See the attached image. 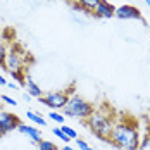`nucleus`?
<instances>
[{"label":"nucleus","instance_id":"393cba45","mask_svg":"<svg viewBox=\"0 0 150 150\" xmlns=\"http://www.w3.org/2000/svg\"><path fill=\"white\" fill-rule=\"evenodd\" d=\"M145 4H147V5L150 7V0H145Z\"/></svg>","mask_w":150,"mask_h":150},{"label":"nucleus","instance_id":"f257e3e1","mask_svg":"<svg viewBox=\"0 0 150 150\" xmlns=\"http://www.w3.org/2000/svg\"><path fill=\"white\" fill-rule=\"evenodd\" d=\"M140 140H142V135H140V129H138L135 121H129V119L114 121V126H112L109 142L114 143L117 149L138 150Z\"/></svg>","mask_w":150,"mask_h":150},{"label":"nucleus","instance_id":"aec40b11","mask_svg":"<svg viewBox=\"0 0 150 150\" xmlns=\"http://www.w3.org/2000/svg\"><path fill=\"white\" fill-rule=\"evenodd\" d=\"M5 54H7V48H5V43H4V40L0 38V64H4Z\"/></svg>","mask_w":150,"mask_h":150},{"label":"nucleus","instance_id":"a211bd4d","mask_svg":"<svg viewBox=\"0 0 150 150\" xmlns=\"http://www.w3.org/2000/svg\"><path fill=\"white\" fill-rule=\"evenodd\" d=\"M48 117L52 121H55V122H64V114H59V112H55V110H52V112L48 114Z\"/></svg>","mask_w":150,"mask_h":150},{"label":"nucleus","instance_id":"412c9836","mask_svg":"<svg viewBox=\"0 0 150 150\" xmlns=\"http://www.w3.org/2000/svg\"><path fill=\"white\" fill-rule=\"evenodd\" d=\"M0 86H7V79L0 74Z\"/></svg>","mask_w":150,"mask_h":150},{"label":"nucleus","instance_id":"7ed1b4c3","mask_svg":"<svg viewBox=\"0 0 150 150\" xmlns=\"http://www.w3.org/2000/svg\"><path fill=\"white\" fill-rule=\"evenodd\" d=\"M93 110H95V107H93L88 100H85L81 95L74 93V95L69 97L67 104H66V107H64V116L86 121L91 114H93Z\"/></svg>","mask_w":150,"mask_h":150},{"label":"nucleus","instance_id":"4468645a","mask_svg":"<svg viewBox=\"0 0 150 150\" xmlns=\"http://www.w3.org/2000/svg\"><path fill=\"white\" fill-rule=\"evenodd\" d=\"M138 150H150V131L142 136L140 145H138Z\"/></svg>","mask_w":150,"mask_h":150},{"label":"nucleus","instance_id":"f03ea898","mask_svg":"<svg viewBox=\"0 0 150 150\" xmlns=\"http://www.w3.org/2000/svg\"><path fill=\"white\" fill-rule=\"evenodd\" d=\"M86 126L90 128V131L95 136L109 142L112 126H114V119L104 110H93V114L86 119Z\"/></svg>","mask_w":150,"mask_h":150},{"label":"nucleus","instance_id":"1a4fd4ad","mask_svg":"<svg viewBox=\"0 0 150 150\" xmlns=\"http://www.w3.org/2000/svg\"><path fill=\"white\" fill-rule=\"evenodd\" d=\"M17 131H19V133H23V135H26V136H30L35 143H38L40 140H43V138H42V133H40L35 126L24 124V122H21V124L17 126Z\"/></svg>","mask_w":150,"mask_h":150},{"label":"nucleus","instance_id":"5701e85b","mask_svg":"<svg viewBox=\"0 0 150 150\" xmlns=\"http://www.w3.org/2000/svg\"><path fill=\"white\" fill-rule=\"evenodd\" d=\"M62 150H76L74 147H71V145H69V143H66V147H64V149Z\"/></svg>","mask_w":150,"mask_h":150},{"label":"nucleus","instance_id":"a878e982","mask_svg":"<svg viewBox=\"0 0 150 150\" xmlns=\"http://www.w3.org/2000/svg\"><path fill=\"white\" fill-rule=\"evenodd\" d=\"M0 102H2V100H0Z\"/></svg>","mask_w":150,"mask_h":150},{"label":"nucleus","instance_id":"6e6552de","mask_svg":"<svg viewBox=\"0 0 150 150\" xmlns=\"http://www.w3.org/2000/svg\"><path fill=\"white\" fill-rule=\"evenodd\" d=\"M93 14L97 16V17H104V19H110V17H114L116 14V7L110 4V2H107V0H100V4L95 7V11H93Z\"/></svg>","mask_w":150,"mask_h":150},{"label":"nucleus","instance_id":"b1692460","mask_svg":"<svg viewBox=\"0 0 150 150\" xmlns=\"http://www.w3.org/2000/svg\"><path fill=\"white\" fill-rule=\"evenodd\" d=\"M23 98H24V100H31V97L28 95V93H24V95H23Z\"/></svg>","mask_w":150,"mask_h":150},{"label":"nucleus","instance_id":"9d476101","mask_svg":"<svg viewBox=\"0 0 150 150\" xmlns=\"http://www.w3.org/2000/svg\"><path fill=\"white\" fill-rule=\"evenodd\" d=\"M24 86H26V93L30 95L31 98H40L43 93H42V88L36 85V81H33V78L30 74H26V79H24Z\"/></svg>","mask_w":150,"mask_h":150},{"label":"nucleus","instance_id":"f3484780","mask_svg":"<svg viewBox=\"0 0 150 150\" xmlns=\"http://www.w3.org/2000/svg\"><path fill=\"white\" fill-rule=\"evenodd\" d=\"M0 100H2L4 104H7V105H12V107L17 105V100H14V98L9 97V95H0Z\"/></svg>","mask_w":150,"mask_h":150},{"label":"nucleus","instance_id":"0eeeda50","mask_svg":"<svg viewBox=\"0 0 150 150\" xmlns=\"http://www.w3.org/2000/svg\"><path fill=\"white\" fill-rule=\"evenodd\" d=\"M114 17H119V19H142V12L135 5H121V7H116Z\"/></svg>","mask_w":150,"mask_h":150},{"label":"nucleus","instance_id":"2eb2a0df","mask_svg":"<svg viewBox=\"0 0 150 150\" xmlns=\"http://www.w3.org/2000/svg\"><path fill=\"white\" fill-rule=\"evenodd\" d=\"M54 135L57 136L59 140H62L64 143H69V142H71V138H69V136L62 131V128H54Z\"/></svg>","mask_w":150,"mask_h":150},{"label":"nucleus","instance_id":"423d86ee","mask_svg":"<svg viewBox=\"0 0 150 150\" xmlns=\"http://www.w3.org/2000/svg\"><path fill=\"white\" fill-rule=\"evenodd\" d=\"M19 124H21V119L16 114H11L7 110H0V136L17 129Z\"/></svg>","mask_w":150,"mask_h":150},{"label":"nucleus","instance_id":"f8f14e48","mask_svg":"<svg viewBox=\"0 0 150 150\" xmlns=\"http://www.w3.org/2000/svg\"><path fill=\"white\" fill-rule=\"evenodd\" d=\"M26 117L31 121V122H35V124H38V126H45V117L42 116V114H36V112H33V110H28L26 112Z\"/></svg>","mask_w":150,"mask_h":150},{"label":"nucleus","instance_id":"ddd939ff","mask_svg":"<svg viewBox=\"0 0 150 150\" xmlns=\"http://www.w3.org/2000/svg\"><path fill=\"white\" fill-rule=\"evenodd\" d=\"M36 145H38V150H60L54 142H48V140H40Z\"/></svg>","mask_w":150,"mask_h":150},{"label":"nucleus","instance_id":"6ab92c4d","mask_svg":"<svg viewBox=\"0 0 150 150\" xmlns=\"http://www.w3.org/2000/svg\"><path fill=\"white\" fill-rule=\"evenodd\" d=\"M76 145H78V149L79 150H93L90 145H88L85 140H81V138H76Z\"/></svg>","mask_w":150,"mask_h":150},{"label":"nucleus","instance_id":"39448f33","mask_svg":"<svg viewBox=\"0 0 150 150\" xmlns=\"http://www.w3.org/2000/svg\"><path fill=\"white\" fill-rule=\"evenodd\" d=\"M69 90H57V91H48L43 97H40V102L45 104L50 109H64L67 100H69Z\"/></svg>","mask_w":150,"mask_h":150},{"label":"nucleus","instance_id":"9b49d317","mask_svg":"<svg viewBox=\"0 0 150 150\" xmlns=\"http://www.w3.org/2000/svg\"><path fill=\"white\" fill-rule=\"evenodd\" d=\"M98 4H100V0H76V9L93 12V11H95V7H97Z\"/></svg>","mask_w":150,"mask_h":150},{"label":"nucleus","instance_id":"4be33fe9","mask_svg":"<svg viewBox=\"0 0 150 150\" xmlns=\"http://www.w3.org/2000/svg\"><path fill=\"white\" fill-rule=\"evenodd\" d=\"M7 86H9L11 90H17V85H16V83H9V81H7Z\"/></svg>","mask_w":150,"mask_h":150},{"label":"nucleus","instance_id":"20e7f679","mask_svg":"<svg viewBox=\"0 0 150 150\" xmlns=\"http://www.w3.org/2000/svg\"><path fill=\"white\" fill-rule=\"evenodd\" d=\"M2 66H4V69H5L7 73H11V74H14V73H24V71H26V67H24V57H23V54H21L17 48L7 50Z\"/></svg>","mask_w":150,"mask_h":150},{"label":"nucleus","instance_id":"dca6fc26","mask_svg":"<svg viewBox=\"0 0 150 150\" xmlns=\"http://www.w3.org/2000/svg\"><path fill=\"white\" fill-rule=\"evenodd\" d=\"M60 128H62V131L69 136L71 140H76V138H78V133H76L74 128H69V126H60Z\"/></svg>","mask_w":150,"mask_h":150}]
</instances>
